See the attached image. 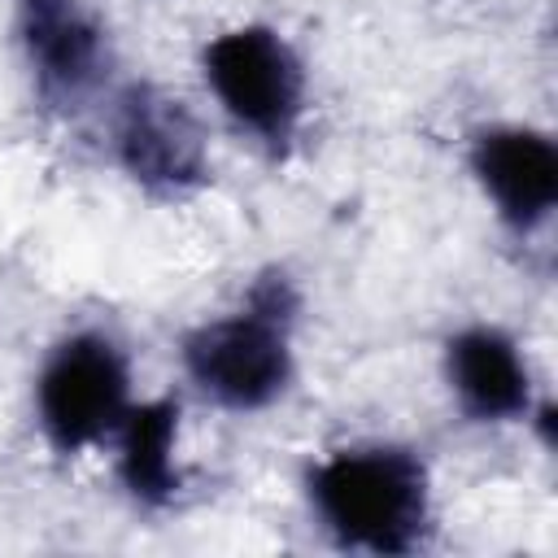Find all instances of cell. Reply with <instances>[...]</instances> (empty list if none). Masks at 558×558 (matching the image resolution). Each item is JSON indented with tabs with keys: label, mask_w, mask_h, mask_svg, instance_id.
<instances>
[{
	"label": "cell",
	"mask_w": 558,
	"mask_h": 558,
	"mask_svg": "<svg viewBox=\"0 0 558 558\" xmlns=\"http://www.w3.org/2000/svg\"><path fill=\"white\" fill-rule=\"evenodd\" d=\"M466 174L497 227L532 240L558 209V140L519 118H493L466 131Z\"/></svg>",
	"instance_id": "obj_7"
},
{
	"label": "cell",
	"mask_w": 558,
	"mask_h": 558,
	"mask_svg": "<svg viewBox=\"0 0 558 558\" xmlns=\"http://www.w3.org/2000/svg\"><path fill=\"white\" fill-rule=\"evenodd\" d=\"M183 436V405L179 397H135L126 418L118 423L113 440V480L140 510H166L183 497L187 471L179 458Z\"/></svg>",
	"instance_id": "obj_9"
},
{
	"label": "cell",
	"mask_w": 558,
	"mask_h": 558,
	"mask_svg": "<svg viewBox=\"0 0 558 558\" xmlns=\"http://www.w3.org/2000/svg\"><path fill=\"white\" fill-rule=\"evenodd\" d=\"M301 497L318 532L344 554L410 558L436 527L432 466L401 440H349L301 471Z\"/></svg>",
	"instance_id": "obj_1"
},
{
	"label": "cell",
	"mask_w": 558,
	"mask_h": 558,
	"mask_svg": "<svg viewBox=\"0 0 558 558\" xmlns=\"http://www.w3.org/2000/svg\"><path fill=\"white\" fill-rule=\"evenodd\" d=\"M440 384L449 392V405L471 427L527 423L541 397L527 349L510 327L488 318L458 323L440 340Z\"/></svg>",
	"instance_id": "obj_8"
},
{
	"label": "cell",
	"mask_w": 558,
	"mask_h": 558,
	"mask_svg": "<svg viewBox=\"0 0 558 558\" xmlns=\"http://www.w3.org/2000/svg\"><path fill=\"white\" fill-rule=\"evenodd\" d=\"M9 31L31 96L48 113L74 118L118 87L113 31L92 0H9Z\"/></svg>",
	"instance_id": "obj_6"
},
{
	"label": "cell",
	"mask_w": 558,
	"mask_h": 558,
	"mask_svg": "<svg viewBox=\"0 0 558 558\" xmlns=\"http://www.w3.org/2000/svg\"><path fill=\"white\" fill-rule=\"evenodd\" d=\"M301 288L283 266L248 279L235 305L196 318L179 336L183 384L222 414H266L296 388Z\"/></svg>",
	"instance_id": "obj_2"
},
{
	"label": "cell",
	"mask_w": 558,
	"mask_h": 558,
	"mask_svg": "<svg viewBox=\"0 0 558 558\" xmlns=\"http://www.w3.org/2000/svg\"><path fill=\"white\" fill-rule=\"evenodd\" d=\"M196 74L214 109L270 161H283L310 118V70L301 48L262 17L214 31L196 52Z\"/></svg>",
	"instance_id": "obj_3"
},
{
	"label": "cell",
	"mask_w": 558,
	"mask_h": 558,
	"mask_svg": "<svg viewBox=\"0 0 558 558\" xmlns=\"http://www.w3.org/2000/svg\"><path fill=\"white\" fill-rule=\"evenodd\" d=\"M105 148L118 174L148 201H187L214 179L201 113L161 83L131 78L105 96Z\"/></svg>",
	"instance_id": "obj_5"
},
{
	"label": "cell",
	"mask_w": 558,
	"mask_h": 558,
	"mask_svg": "<svg viewBox=\"0 0 558 558\" xmlns=\"http://www.w3.org/2000/svg\"><path fill=\"white\" fill-rule=\"evenodd\" d=\"M131 405L135 366L109 327L78 323L44 349L31 379V414L48 453L83 458L109 445Z\"/></svg>",
	"instance_id": "obj_4"
}]
</instances>
